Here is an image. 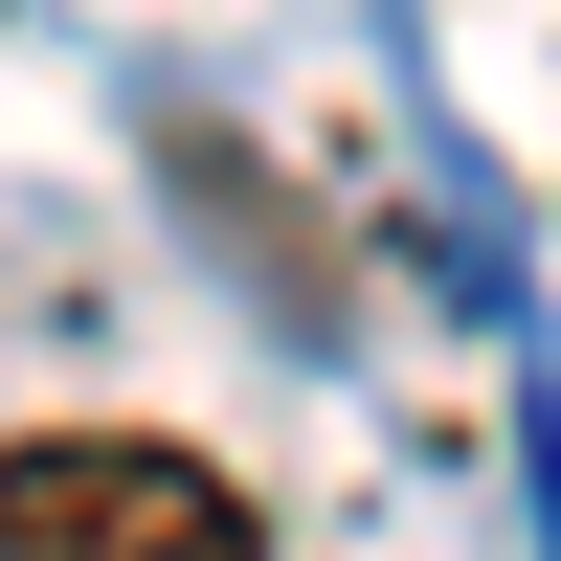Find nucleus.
Segmentation results:
<instances>
[{
  "label": "nucleus",
  "mask_w": 561,
  "mask_h": 561,
  "mask_svg": "<svg viewBox=\"0 0 561 561\" xmlns=\"http://www.w3.org/2000/svg\"><path fill=\"white\" fill-rule=\"evenodd\" d=\"M0 561H270V539L180 427H23L0 449Z\"/></svg>",
  "instance_id": "nucleus-1"
}]
</instances>
